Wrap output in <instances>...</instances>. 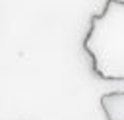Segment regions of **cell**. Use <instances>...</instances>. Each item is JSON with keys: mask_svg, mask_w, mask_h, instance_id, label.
<instances>
[{"mask_svg": "<svg viewBox=\"0 0 124 120\" xmlns=\"http://www.w3.org/2000/svg\"><path fill=\"white\" fill-rule=\"evenodd\" d=\"M83 50L99 79H124V0H107L91 17Z\"/></svg>", "mask_w": 124, "mask_h": 120, "instance_id": "obj_1", "label": "cell"}, {"mask_svg": "<svg viewBox=\"0 0 124 120\" xmlns=\"http://www.w3.org/2000/svg\"><path fill=\"white\" fill-rule=\"evenodd\" d=\"M101 108L107 120H124V91H110L101 97Z\"/></svg>", "mask_w": 124, "mask_h": 120, "instance_id": "obj_2", "label": "cell"}]
</instances>
